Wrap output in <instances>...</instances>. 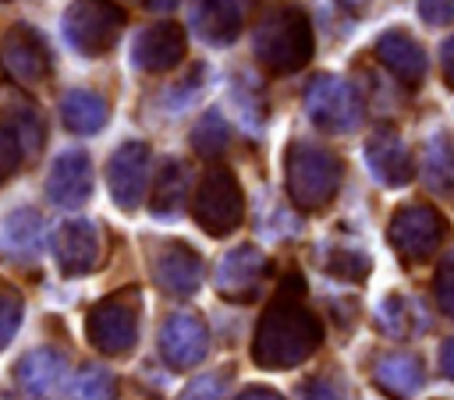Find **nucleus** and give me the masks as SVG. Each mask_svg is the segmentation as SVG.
I'll use <instances>...</instances> for the list:
<instances>
[{"label": "nucleus", "instance_id": "1", "mask_svg": "<svg viewBox=\"0 0 454 400\" xmlns=\"http://www.w3.org/2000/svg\"><path fill=\"white\" fill-rule=\"evenodd\" d=\"M255 57L273 71V74H291L309 64L312 57V25L309 14L294 4L273 7L259 25L252 39Z\"/></svg>", "mask_w": 454, "mask_h": 400}, {"label": "nucleus", "instance_id": "2", "mask_svg": "<svg viewBox=\"0 0 454 400\" xmlns=\"http://www.w3.org/2000/svg\"><path fill=\"white\" fill-rule=\"evenodd\" d=\"M340 184V159L312 142H294L287 149V191L294 205L301 209H319L333 198Z\"/></svg>", "mask_w": 454, "mask_h": 400}, {"label": "nucleus", "instance_id": "3", "mask_svg": "<svg viewBox=\"0 0 454 400\" xmlns=\"http://www.w3.org/2000/svg\"><path fill=\"white\" fill-rule=\"evenodd\" d=\"M128 14L114 0H74L64 11V39L82 57H103L121 39Z\"/></svg>", "mask_w": 454, "mask_h": 400}, {"label": "nucleus", "instance_id": "4", "mask_svg": "<svg viewBox=\"0 0 454 400\" xmlns=\"http://www.w3.org/2000/svg\"><path fill=\"white\" fill-rule=\"evenodd\" d=\"M192 212L206 234H213V237L231 234L245 216V195H241L238 177L227 166H209L195 188Z\"/></svg>", "mask_w": 454, "mask_h": 400}, {"label": "nucleus", "instance_id": "5", "mask_svg": "<svg viewBox=\"0 0 454 400\" xmlns=\"http://www.w3.org/2000/svg\"><path fill=\"white\" fill-rule=\"evenodd\" d=\"M0 57L21 85H39L50 78V46L39 35V28H32L25 21L7 28V35L0 42Z\"/></svg>", "mask_w": 454, "mask_h": 400}, {"label": "nucleus", "instance_id": "6", "mask_svg": "<svg viewBox=\"0 0 454 400\" xmlns=\"http://www.w3.org/2000/svg\"><path fill=\"white\" fill-rule=\"evenodd\" d=\"M188 50V35L177 21H156V25H145L135 42H131V64L138 71H149V74H160V71H170L174 64H181Z\"/></svg>", "mask_w": 454, "mask_h": 400}, {"label": "nucleus", "instance_id": "7", "mask_svg": "<svg viewBox=\"0 0 454 400\" xmlns=\"http://www.w3.org/2000/svg\"><path fill=\"white\" fill-rule=\"evenodd\" d=\"M145 177H149V145L145 142H124L106 163L110 198L128 212L138 209L142 191H145Z\"/></svg>", "mask_w": 454, "mask_h": 400}, {"label": "nucleus", "instance_id": "8", "mask_svg": "<svg viewBox=\"0 0 454 400\" xmlns=\"http://www.w3.org/2000/svg\"><path fill=\"white\" fill-rule=\"evenodd\" d=\"M305 106H309V117L326 131H348L358 124L355 96L340 78H330V74L316 78L305 92Z\"/></svg>", "mask_w": 454, "mask_h": 400}, {"label": "nucleus", "instance_id": "9", "mask_svg": "<svg viewBox=\"0 0 454 400\" xmlns=\"http://www.w3.org/2000/svg\"><path fill=\"white\" fill-rule=\"evenodd\" d=\"M46 195L60 209H78L92 195V163L82 149H64L46 177Z\"/></svg>", "mask_w": 454, "mask_h": 400}, {"label": "nucleus", "instance_id": "10", "mask_svg": "<svg viewBox=\"0 0 454 400\" xmlns=\"http://www.w3.org/2000/svg\"><path fill=\"white\" fill-rule=\"evenodd\" d=\"M245 4L248 0H195L192 25L206 42L227 46L238 39V32L245 25Z\"/></svg>", "mask_w": 454, "mask_h": 400}, {"label": "nucleus", "instance_id": "11", "mask_svg": "<svg viewBox=\"0 0 454 400\" xmlns=\"http://www.w3.org/2000/svg\"><path fill=\"white\" fill-rule=\"evenodd\" d=\"M57 262L64 265V273H85L96 265V255H99V234H96V223L89 219H67L60 230H57Z\"/></svg>", "mask_w": 454, "mask_h": 400}, {"label": "nucleus", "instance_id": "12", "mask_svg": "<svg viewBox=\"0 0 454 400\" xmlns=\"http://www.w3.org/2000/svg\"><path fill=\"white\" fill-rule=\"evenodd\" d=\"M376 53H380V60H383L397 78H404V81H419L422 71H426V53H422V46H419L408 32H401V28L383 32L380 42H376Z\"/></svg>", "mask_w": 454, "mask_h": 400}, {"label": "nucleus", "instance_id": "13", "mask_svg": "<svg viewBox=\"0 0 454 400\" xmlns=\"http://www.w3.org/2000/svg\"><path fill=\"white\" fill-rule=\"evenodd\" d=\"M156 276H160V283L167 287V290H174V294H188V290H195L199 287V276H202V262H199V255L188 248V244H167V251L160 255V262H156Z\"/></svg>", "mask_w": 454, "mask_h": 400}, {"label": "nucleus", "instance_id": "14", "mask_svg": "<svg viewBox=\"0 0 454 400\" xmlns=\"http://www.w3.org/2000/svg\"><path fill=\"white\" fill-rule=\"evenodd\" d=\"M60 120L74 135H96L106 124V99L89 88H71L60 99Z\"/></svg>", "mask_w": 454, "mask_h": 400}, {"label": "nucleus", "instance_id": "15", "mask_svg": "<svg viewBox=\"0 0 454 400\" xmlns=\"http://www.w3.org/2000/svg\"><path fill=\"white\" fill-rule=\"evenodd\" d=\"M184 195H188V170L181 159H167L156 173V184H153V195H149V209L153 216L167 219V216H177L181 205H184Z\"/></svg>", "mask_w": 454, "mask_h": 400}, {"label": "nucleus", "instance_id": "16", "mask_svg": "<svg viewBox=\"0 0 454 400\" xmlns=\"http://www.w3.org/2000/svg\"><path fill=\"white\" fill-rule=\"evenodd\" d=\"M365 156H369V163H372V170H376V177L383 181V184H404L408 177H411V170H408V156H404V149H401V142L397 138H372V145L365 149Z\"/></svg>", "mask_w": 454, "mask_h": 400}, {"label": "nucleus", "instance_id": "17", "mask_svg": "<svg viewBox=\"0 0 454 400\" xmlns=\"http://www.w3.org/2000/svg\"><path fill=\"white\" fill-rule=\"evenodd\" d=\"M436 227H440L436 212H429L422 205H408L394 216V237L408 248H426L436 237Z\"/></svg>", "mask_w": 454, "mask_h": 400}, {"label": "nucleus", "instance_id": "18", "mask_svg": "<svg viewBox=\"0 0 454 400\" xmlns=\"http://www.w3.org/2000/svg\"><path fill=\"white\" fill-rule=\"evenodd\" d=\"M184 343H188L195 354H202V347H206L202 326H199V322H192V319H174V322H167L163 350L174 358V365H188V361H192V358H188V350H184Z\"/></svg>", "mask_w": 454, "mask_h": 400}, {"label": "nucleus", "instance_id": "19", "mask_svg": "<svg viewBox=\"0 0 454 400\" xmlns=\"http://www.w3.org/2000/svg\"><path fill=\"white\" fill-rule=\"evenodd\" d=\"M227 142H231L227 120H223L216 110H206V113L199 117V124L192 127V145H195V152L213 159V156H220V152L227 149Z\"/></svg>", "mask_w": 454, "mask_h": 400}, {"label": "nucleus", "instance_id": "20", "mask_svg": "<svg viewBox=\"0 0 454 400\" xmlns=\"http://www.w3.org/2000/svg\"><path fill=\"white\" fill-rule=\"evenodd\" d=\"M18 163H21V145H18V138L0 127V184L18 170Z\"/></svg>", "mask_w": 454, "mask_h": 400}, {"label": "nucleus", "instance_id": "21", "mask_svg": "<svg viewBox=\"0 0 454 400\" xmlns=\"http://www.w3.org/2000/svg\"><path fill=\"white\" fill-rule=\"evenodd\" d=\"M419 14L429 25H450L454 21V0H419Z\"/></svg>", "mask_w": 454, "mask_h": 400}, {"label": "nucleus", "instance_id": "22", "mask_svg": "<svg viewBox=\"0 0 454 400\" xmlns=\"http://www.w3.org/2000/svg\"><path fill=\"white\" fill-rule=\"evenodd\" d=\"M440 57H443V74H447V81L454 85V35L443 42V50H440Z\"/></svg>", "mask_w": 454, "mask_h": 400}, {"label": "nucleus", "instance_id": "23", "mask_svg": "<svg viewBox=\"0 0 454 400\" xmlns=\"http://www.w3.org/2000/svg\"><path fill=\"white\" fill-rule=\"evenodd\" d=\"M142 4H145L149 11H170V7L177 4V0H142Z\"/></svg>", "mask_w": 454, "mask_h": 400}, {"label": "nucleus", "instance_id": "24", "mask_svg": "<svg viewBox=\"0 0 454 400\" xmlns=\"http://www.w3.org/2000/svg\"><path fill=\"white\" fill-rule=\"evenodd\" d=\"M340 4H344V7H362L365 0H340Z\"/></svg>", "mask_w": 454, "mask_h": 400}]
</instances>
